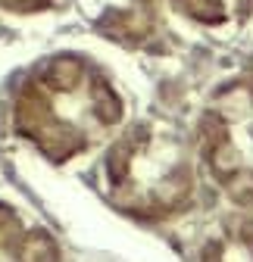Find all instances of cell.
<instances>
[{
	"label": "cell",
	"mask_w": 253,
	"mask_h": 262,
	"mask_svg": "<svg viewBox=\"0 0 253 262\" xmlns=\"http://www.w3.org/2000/svg\"><path fill=\"white\" fill-rule=\"evenodd\" d=\"M125 103L113 78L78 53L47 56L13 97V128L47 162H69L94 150L122 122Z\"/></svg>",
	"instance_id": "6da1fadb"
},
{
	"label": "cell",
	"mask_w": 253,
	"mask_h": 262,
	"mask_svg": "<svg viewBox=\"0 0 253 262\" xmlns=\"http://www.w3.org/2000/svg\"><path fill=\"white\" fill-rule=\"evenodd\" d=\"M110 203L141 222H163L194 200V162L175 131L144 122L129 128L107 153Z\"/></svg>",
	"instance_id": "7a4b0ae2"
},
{
	"label": "cell",
	"mask_w": 253,
	"mask_h": 262,
	"mask_svg": "<svg viewBox=\"0 0 253 262\" xmlns=\"http://www.w3.org/2000/svg\"><path fill=\"white\" fill-rule=\"evenodd\" d=\"M200 156L209 178L244 209H253V78L219 91L200 119Z\"/></svg>",
	"instance_id": "3957f363"
},
{
	"label": "cell",
	"mask_w": 253,
	"mask_h": 262,
	"mask_svg": "<svg viewBox=\"0 0 253 262\" xmlns=\"http://www.w3.org/2000/svg\"><path fill=\"white\" fill-rule=\"evenodd\" d=\"M0 262H66V256L50 231L0 203Z\"/></svg>",
	"instance_id": "277c9868"
},
{
	"label": "cell",
	"mask_w": 253,
	"mask_h": 262,
	"mask_svg": "<svg viewBox=\"0 0 253 262\" xmlns=\"http://www.w3.org/2000/svg\"><path fill=\"white\" fill-rule=\"evenodd\" d=\"M85 10L116 41H144L156 22V0H85Z\"/></svg>",
	"instance_id": "5b68a950"
},
{
	"label": "cell",
	"mask_w": 253,
	"mask_h": 262,
	"mask_svg": "<svg viewBox=\"0 0 253 262\" xmlns=\"http://www.w3.org/2000/svg\"><path fill=\"white\" fill-rule=\"evenodd\" d=\"M197 262H253V215H231L206 234Z\"/></svg>",
	"instance_id": "8992f818"
},
{
	"label": "cell",
	"mask_w": 253,
	"mask_h": 262,
	"mask_svg": "<svg viewBox=\"0 0 253 262\" xmlns=\"http://www.w3.org/2000/svg\"><path fill=\"white\" fill-rule=\"evenodd\" d=\"M172 7L197 25L222 28L247 19V13L253 10V0H172Z\"/></svg>",
	"instance_id": "52a82bcc"
},
{
	"label": "cell",
	"mask_w": 253,
	"mask_h": 262,
	"mask_svg": "<svg viewBox=\"0 0 253 262\" xmlns=\"http://www.w3.org/2000/svg\"><path fill=\"white\" fill-rule=\"evenodd\" d=\"M59 0H0V7L10 10V13H44L50 7H56Z\"/></svg>",
	"instance_id": "ba28073f"
}]
</instances>
